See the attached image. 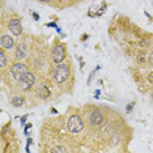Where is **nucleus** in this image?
Here are the masks:
<instances>
[{
    "label": "nucleus",
    "mask_w": 153,
    "mask_h": 153,
    "mask_svg": "<svg viewBox=\"0 0 153 153\" xmlns=\"http://www.w3.org/2000/svg\"><path fill=\"white\" fill-rule=\"evenodd\" d=\"M68 76H69V67H68L67 64H63V63L58 64V67L55 68L54 72H53L54 80L56 82H59V84L64 82L65 80L68 79Z\"/></svg>",
    "instance_id": "obj_1"
},
{
    "label": "nucleus",
    "mask_w": 153,
    "mask_h": 153,
    "mask_svg": "<svg viewBox=\"0 0 153 153\" xmlns=\"http://www.w3.org/2000/svg\"><path fill=\"white\" fill-rule=\"evenodd\" d=\"M67 128L72 134L81 132L84 130V122H82V119L79 115H72V117H69V119L67 122Z\"/></svg>",
    "instance_id": "obj_2"
},
{
    "label": "nucleus",
    "mask_w": 153,
    "mask_h": 153,
    "mask_svg": "<svg viewBox=\"0 0 153 153\" xmlns=\"http://www.w3.org/2000/svg\"><path fill=\"white\" fill-rule=\"evenodd\" d=\"M27 72H29L27 71V67L24 63H15L11 68V74H12L13 79H15L16 81H20Z\"/></svg>",
    "instance_id": "obj_3"
},
{
    "label": "nucleus",
    "mask_w": 153,
    "mask_h": 153,
    "mask_svg": "<svg viewBox=\"0 0 153 153\" xmlns=\"http://www.w3.org/2000/svg\"><path fill=\"white\" fill-rule=\"evenodd\" d=\"M51 58H53V62L55 64L63 63V60L65 59V48L63 45H55L53 54H51Z\"/></svg>",
    "instance_id": "obj_4"
},
{
    "label": "nucleus",
    "mask_w": 153,
    "mask_h": 153,
    "mask_svg": "<svg viewBox=\"0 0 153 153\" xmlns=\"http://www.w3.org/2000/svg\"><path fill=\"white\" fill-rule=\"evenodd\" d=\"M19 82H20V88L22 90H29V89L33 88L34 84H36V76H34L32 72H27Z\"/></svg>",
    "instance_id": "obj_5"
},
{
    "label": "nucleus",
    "mask_w": 153,
    "mask_h": 153,
    "mask_svg": "<svg viewBox=\"0 0 153 153\" xmlns=\"http://www.w3.org/2000/svg\"><path fill=\"white\" fill-rule=\"evenodd\" d=\"M89 120H90V124L92 126H100L102 124L103 122V114L98 110H94L90 113V117H89Z\"/></svg>",
    "instance_id": "obj_6"
},
{
    "label": "nucleus",
    "mask_w": 153,
    "mask_h": 153,
    "mask_svg": "<svg viewBox=\"0 0 153 153\" xmlns=\"http://www.w3.org/2000/svg\"><path fill=\"white\" fill-rule=\"evenodd\" d=\"M9 30L12 32V34L15 36H20L22 33V25H21V21L19 19H13L11 20L9 22Z\"/></svg>",
    "instance_id": "obj_7"
},
{
    "label": "nucleus",
    "mask_w": 153,
    "mask_h": 153,
    "mask_svg": "<svg viewBox=\"0 0 153 153\" xmlns=\"http://www.w3.org/2000/svg\"><path fill=\"white\" fill-rule=\"evenodd\" d=\"M15 46V39H13L12 37L9 36H3L1 39H0V47L1 48H5V50H9V48H12Z\"/></svg>",
    "instance_id": "obj_8"
},
{
    "label": "nucleus",
    "mask_w": 153,
    "mask_h": 153,
    "mask_svg": "<svg viewBox=\"0 0 153 153\" xmlns=\"http://www.w3.org/2000/svg\"><path fill=\"white\" fill-rule=\"evenodd\" d=\"M37 94H38V97H41L42 100H46V98L50 97L51 92H50V89H48L45 84H41L39 86H38V89H37Z\"/></svg>",
    "instance_id": "obj_9"
},
{
    "label": "nucleus",
    "mask_w": 153,
    "mask_h": 153,
    "mask_svg": "<svg viewBox=\"0 0 153 153\" xmlns=\"http://www.w3.org/2000/svg\"><path fill=\"white\" fill-rule=\"evenodd\" d=\"M15 55H16V58L19 59V60H22V59L26 58V50H24L22 46H19L17 47V50H16V53H15Z\"/></svg>",
    "instance_id": "obj_10"
},
{
    "label": "nucleus",
    "mask_w": 153,
    "mask_h": 153,
    "mask_svg": "<svg viewBox=\"0 0 153 153\" xmlns=\"http://www.w3.org/2000/svg\"><path fill=\"white\" fill-rule=\"evenodd\" d=\"M11 102L15 107H20V106H22V103H24V98L22 97H13Z\"/></svg>",
    "instance_id": "obj_11"
},
{
    "label": "nucleus",
    "mask_w": 153,
    "mask_h": 153,
    "mask_svg": "<svg viewBox=\"0 0 153 153\" xmlns=\"http://www.w3.org/2000/svg\"><path fill=\"white\" fill-rule=\"evenodd\" d=\"M7 64V56H5V53L4 50H0V67H4Z\"/></svg>",
    "instance_id": "obj_12"
},
{
    "label": "nucleus",
    "mask_w": 153,
    "mask_h": 153,
    "mask_svg": "<svg viewBox=\"0 0 153 153\" xmlns=\"http://www.w3.org/2000/svg\"><path fill=\"white\" fill-rule=\"evenodd\" d=\"M135 58H136V60L139 62V63H144V62H145V55H143L140 53L135 55Z\"/></svg>",
    "instance_id": "obj_13"
},
{
    "label": "nucleus",
    "mask_w": 153,
    "mask_h": 153,
    "mask_svg": "<svg viewBox=\"0 0 153 153\" xmlns=\"http://www.w3.org/2000/svg\"><path fill=\"white\" fill-rule=\"evenodd\" d=\"M53 152H65V148L63 147H58V148H54Z\"/></svg>",
    "instance_id": "obj_14"
},
{
    "label": "nucleus",
    "mask_w": 153,
    "mask_h": 153,
    "mask_svg": "<svg viewBox=\"0 0 153 153\" xmlns=\"http://www.w3.org/2000/svg\"><path fill=\"white\" fill-rule=\"evenodd\" d=\"M148 81L151 82V84H153V71L149 74V76H148Z\"/></svg>",
    "instance_id": "obj_15"
},
{
    "label": "nucleus",
    "mask_w": 153,
    "mask_h": 153,
    "mask_svg": "<svg viewBox=\"0 0 153 153\" xmlns=\"http://www.w3.org/2000/svg\"><path fill=\"white\" fill-rule=\"evenodd\" d=\"M149 63H151L153 65V51L151 53V55H149Z\"/></svg>",
    "instance_id": "obj_16"
},
{
    "label": "nucleus",
    "mask_w": 153,
    "mask_h": 153,
    "mask_svg": "<svg viewBox=\"0 0 153 153\" xmlns=\"http://www.w3.org/2000/svg\"><path fill=\"white\" fill-rule=\"evenodd\" d=\"M141 46H147V45H148V41H141Z\"/></svg>",
    "instance_id": "obj_17"
},
{
    "label": "nucleus",
    "mask_w": 153,
    "mask_h": 153,
    "mask_svg": "<svg viewBox=\"0 0 153 153\" xmlns=\"http://www.w3.org/2000/svg\"><path fill=\"white\" fill-rule=\"evenodd\" d=\"M26 118H27V115H25V117H22V118H21V122H22V123H25V120H26Z\"/></svg>",
    "instance_id": "obj_18"
},
{
    "label": "nucleus",
    "mask_w": 153,
    "mask_h": 153,
    "mask_svg": "<svg viewBox=\"0 0 153 153\" xmlns=\"http://www.w3.org/2000/svg\"><path fill=\"white\" fill-rule=\"evenodd\" d=\"M33 16H34V19H36V20H38V19H39V16H38L37 13H33Z\"/></svg>",
    "instance_id": "obj_19"
},
{
    "label": "nucleus",
    "mask_w": 153,
    "mask_h": 153,
    "mask_svg": "<svg viewBox=\"0 0 153 153\" xmlns=\"http://www.w3.org/2000/svg\"><path fill=\"white\" fill-rule=\"evenodd\" d=\"M127 110L131 111V110H132V105H128V106H127Z\"/></svg>",
    "instance_id": "obj_20"
},
{
    "label": "nucleus",
    "mask_w": 153,
    "mask_h": 153,
    "mask_svg": "<svg viewBox=\"0 0 153 153\" xmlns=\"http://www.w3.org/2000/svg\"><path fill=\"white\" fill-rule=\"evenodd\" d=\"M39 1H43V3H48V1H51V0H39Z\"/></svg>",
    "instance_id": "obj_21"
}]
</instances>
